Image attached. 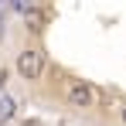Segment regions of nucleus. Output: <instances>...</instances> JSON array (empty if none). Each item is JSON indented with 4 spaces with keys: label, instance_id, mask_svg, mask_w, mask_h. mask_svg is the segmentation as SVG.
<instances>
[{
    "label": "nucleus",
    "instance_id": "obj_1",
    "mask_svg": "<svg viewBox=\"0 0 126 126\" xmlns=\"http://www.w3.org/2000/svg\"><path fill=\"white\" fill-rule=\"evenodd\" d=\"M14 68H17V75H21V79L38 82V79L44 75V55L38 51V48H24L21 55H17V62H14Z\"/></svg>",
    "mask_w": 126,
    "mask_h": 126
},
{
    "label": "nucleus",
    "instance_id": "obj_2",
    "mask_svg": "<svg viewBox=\"0 0 126 126\" xmlns=\"http://www.w3.org/2000/svg\"><path fill=\"white\" fill-rule=\"evenodd\" d=\"M68 102L75 106V109H89V106L95 102V89L89 82H68Z\"/></svg>",
    "mask_w": 126,
    "mask_h": 126
},
{
    "label": "nucleus",
    "instance_id": "obj_3",
    "mask_svg": "<svg viewBox=\"0 0 126 126\" xmlns=\"http://www.w3.org/2000/svg\"><path fill=\"white\" fill-rule=\"evenodd\" d=\"M24 24H27V31L41 34L44 27H48V14H44L41 7H27V10H24Z\"/></svg>",
    "mask_w": 126,
    "mask_h": 126
},
{
    "label": "nucleus",
    "instance_id": "obj_4",
    "mask_svg": "<svg viewBox=\"0 0 126 126\" xmlns=\"http://www.w3.org/2000/svg\"><path fill=\"white\" fill-rule=\"evenodd\" d=\"M14 116H17V102H14V95L0 92V126H7Z\"/></svg>",
    "mask_w": 126,
    "mask_h": 126
},
{
    "label": "nucleus",
    "instance_id": "obj_5",
    "mask_svg": "<svg viewBox=\"0 0 126 126\" xmlns=\"http://www.w3.org/2000/svg\"><path fill=\"white\" fill-rule=\"evenodd\" d=\"M10 7H14L17 14H24V10H27V7H34V3H31V0H10Z\"/></svg>",
    "mask_w": 126,
    "mask_h": 126
},
{
    "label": "nucleus",
    "instance_id": "obj_6",
    "mask_svg": "<svg viewBox=\"0 0 126 126\" xmlns=\"http://www.w3.org/2000/svg\"><path fill=\"white\" fill-rule=\"evenodd\" d=\"M119 116H123V123H126V106H123V109H119Z\"/></svg>",
    "mask_w": 126,
    "mask_h": 126
},
{
    "label": "nucleus",
    "instance_id": "obj_7",
    "mask_svg": "<svg viewBox=\"0 0 126 126\" xmlns=\"http://www.w3.org/2000/svg\"><path fill=\"white\" fill-rule=\"evenodd\" d=\"M0 27H3V24H0Z\"/></svg>",
    "mask_w": 126,
    "mask_h": 126
},
{
    "label": "nucleus",
    "instance_id": "obj_8",
    "mask_svg": "<svg viewBox=\"0 0 126 126\" xmlns=\"http://www.w3.org/2000/svg\"><path fill=\"white\" fill-rule=\"evenodd\" d=\"M0 3H3V0H0Z\"/></svg>",
    "mask_w": 126,
    "mask_h": 126
}]
</instances>
